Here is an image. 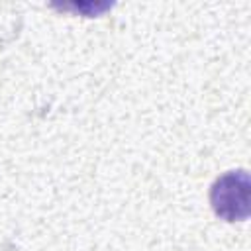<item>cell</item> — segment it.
<instances>
[{"label": "cell", "mask_w": 251, "mask_h": 251, "mask_svg": "<svg viewBox=\"0 0 251 251\" xmlns=\"http://www.w3.org/2000/svg\"><path fill=\"white\" fill-rule=\"evenodd\" d=\"M249 196H251L249 173L243 169L227 171L214 180L210 190V204L216 216H220L222 220L243 222L251 212Z\"/></svg>", "instance_id": "cell-1"}]
</instances>
